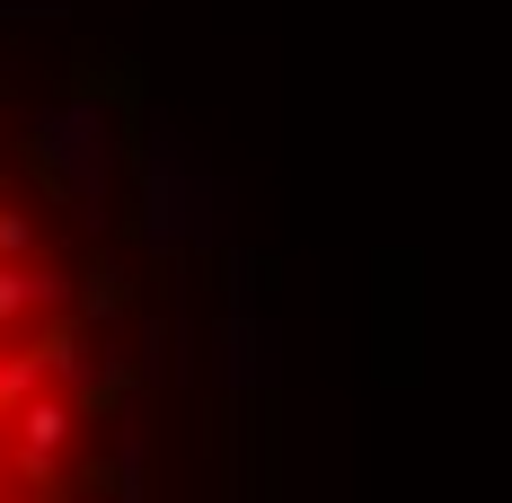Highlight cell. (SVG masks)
Instances as JSON below:
<instances>
[{"label":"cell","mask_w":512,"mask_h":503,"mask_svg":"<svg viewBox=\"0 0 512 503\" xmlns=\"http://www.w3.org/2000/svg\"><path fill=\"white\" fill-rule=\"evenodd\" d=\"M142 230H151L159 248H177L186 230H212V195L195 186V168H186V151L159 133L151 159H142Z\"/></svg>","instance_id":"obj_2"},{"label":"cell","mask_w":512,"mask_h":503,"mask_svg":"<svg viewBox=\"0 0 512 503\" xmlns=\"http://www.w3.org/2000/svg\"><path fill=\"white\" fill-rule=\"evenodd\" d=\"M71 309V274L62 265H0V327L18 318H62Z\"/></svg>","instance_id":"obj_4"},{"label":"cell","mask_w":512,"mask_h":503,"mask_svg":"<svg viewBox=\"0 0 512 503\" xmlns=\"http://www.w3.org/2000/svg\"><path fill=\"white\" fill-rule=\"evenodd\" d=\"M0 468H9V451H0Z\"/></svg>","instance_id":"obj_7"},{"label":"cell","mask_w":512,"mask_h":503,"mask_svg":"<svg viewBox=\"0 0 512 503\" xmlns=\"http://www.w3.org/2000/svg\"><path fill=\"white\" fill-rule=\"evenodd\" d=\"M71 433H80V406L62 398V389H36V398L9 415V468L27 486H53V459L71 451Z\"/></svg>","instance_id":"obj_3"},{"label":"cell","mask_w":512,"mask_h":503,"mask_svg":"<svg viewBox=\"0 0 512 503\" xmlns=\"http://www.w3.org/2000/svg\"><path fill=\"white\" fill-rule=\"evenodd\" d=\"M27 142H36V159L62 177V195H80V203H98V195H106V168H115V124H106V106H98V98H62V106H45V115L27 124Z\"/></svg>","instance_id":"obj_1"},{"label":"cell","mask_w":512,"mask_h":503,"mask_svg":"<svg viewBox=\"0 0 512 503\" xmlns=\"http://www.w3.org/2000/svg\"><path fill=\"white\" fill-rule=\"evenodd\" d=\"M89 309L115 318V309H124V274H89Z\"/></svg>","instance_id":"obj_6"},{"label":"cell","mask_w":512,"mask_h":503,"mask_svg":"<svg viewBox=\"0 0 512 503\" xmlns=\"http://www.w3.org/2000/svg\"><path fill=\"white\" fill-rule=\"evenodd\" d=\"M0 265H36V221L18 203H0Z\"/></svg>","instance_id":"obj_5"}]
</instances>
